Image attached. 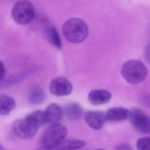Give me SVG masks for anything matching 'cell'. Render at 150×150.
I'll list each match as a JSON object with an SVG mask.
<instances>
[{"label":"cell","instance_id":"e0dca14e","mask_svg":"<svg viewBox=\"0 0 150 150\" xmlns=\"http://www.w3.org/2000/svg\"><path fill=\"white\" fill-rule=\"evenodd\" d=\"M138 150H150V137H142L137 141Z\"/></svg>","mask_w":150,"mask_h":150},{"label":"cell","instance_id":"ffe728a7","mask_svg":"<svg viewBox=\"0 0 150 150\" xmlns=\"http://www.w3.org/2000/svg\"><path fill=\"white\" fill-rule=\"evenodd\" d=\"M5 74H6V68H5V65L2 63V61L0 60V81L4 78Z\"/></svg>","mask_w":150,"mask_h":150},{"label":"cell","instance_id":"ba28073f","mask_svg":"<svg viewBox=\"0 0 150 150\" xmlns=\"http://www.w3.org/2000/svg\"><path fill=\"white\" fill-rule=\"evenodd\" d=\"M86 141L81 139H63L57 145L50 147L40 146L35 150H76L86 146Z\"/></svg>","mask_w":150,"mask_h":150},{"label":"cell","instance_id":"7a4b0ae2","mask_svg":"<svg viewBox=\"0 0 150 150\" xmlns=\"http://www.w3.org/2000/svg\"><path fill=\"white\" fill-rule=\"evenodd\" d=\"M88 27L87 23L79 18L67 20L63 26V35L64 38L71 43H81L88 36Z\"/></svg>","mask_w":150,"mask_h":150},{"label":"cell","instance_id":"5b68a950","mask_svg":"<svg viewBox=\"0 0 150 150\" xmlns=\"http://www.w3.org/2000/svg\"><path fill=\"white\" fill-rule=\"evenodd\" d=\"M68 133L67 128L62 124L57 123L50 125L42 136V146L50 147L57 145L63 139H66Z\"/></svg>","mask_w":150,"mask_h":150},{"label":"cell","instance_id":"2e32d148","mask_svg":"<svg viewBox=\"0 0 150 150\" xmlns=\"http://www.w3.org/2000/svg\"><path fill=\"white\" fill-rule=\"evenodd\" d=\"M28 101L33 104H39V103H42L44 101L43 92L39 88H35V90H33L30 93L29 97H28Z\"/></svg>","mask_w":150,"mask_h":150},{"label":"cell","instance_id":"4fadbf2b","mask_svg":"<svg viewBox=\"0 0 150 150\" xmlns=\"http://www.w3.org/2000/svg\"><path fill=\"white\" fill-rule=\"evenodd\" d=\"M16 106V103L13 97L7 95H0V115H9Z\"/></svg>","mask_w":150,"mask_h":150},{"label":"cell","instance_id":"7c38bea8","mask_svg":"<svg viewBox=\"0 0 150 150\" xmlns=\"http://www.w3.org/2000/svg\"><path fill=\"white\" fill-rule=\"evenodd\" d=\"M88 102L93 105H103L108 103L111 99V94L103 89L93 90L88 94Z\"/></svg>","mask_w":150,"mask_h":150},{"label":"cell","instance_id":"9c48e42d","mask_svg":"<svg viewBox=\"0 0 150 150\" xmlns=\"http://www.w3.org/2000/svg\"><path fill=\"white\" fill-rule=\"evenodd\" d=\"M84 118L88 125L94 130L102 129L106 122L105 113L103 111H87L84 115Z\"/></svg>","mask_w":150,"mask_h":150},{"label":"cell","instance_id":"5bb4252c","mask_svg":"<svg viewBox=\"0 0 150 150\" xmlns=\"http://www.w3.org/2000/svg\"><path fill=\"white\" fill-rule=\"evenodd\" d=\"M64 113L67 118L71 120H77L82 116L83 110L81 106L77 103H71L64 108Z\"/></svg>","mask_w":150,"mask_h":150},{"label":"cell","instance_id":"30bf717a","mask_svg":"<svg viewBox=\"0 0 150 150\" xmlns=\"http://www.w3.org/2000/svg\"><path fill=\"white\" fill-rule=\"evenodd\" d=\"M43 112H44L45 124H48V125H53V124L59 123L64 115L63 109L56 103L50 104L46 108L45 111H43Z\"/></svg>","mask_w":150,"mask_h":150},{"label":"cell","instance_id":"44dd1931","mask_svg":"<svg viewBox=\"0 0 150 150\" xmlns=\"http://www.w3.org/2000/svg\"><path fill=\"white\" fill-rule=\"evenodd\" d=\"M0 150H5V148H4V146H3V145L0 143Z\"/></svg>","mask_w":150,"mask_h":150},{"label":"cell","instance_id":"277c9868","mask_svg":"<svg viewBox=\"0 0 150 150\" xmlns=\"http://www.w3.org/2000/svg\"><path fill=\"white\" fill-rule=\"evenodd\" d=\"M35 15V7L28 0H20L12 9V18L20 25L29 24L34 20Z\"/></svg>","mask_w":150,"mask_h":150},{"label":"cell","instance_id":"8fae6325","mask_svg":"<svg viewBox=\"0 0 150 150\" xmlns=\"http://www.w3.org/2000/svg\"><path fill=\"white\" fill-rule=\"evenodd\" d=\"M131 111L127 109L121 108V107H116L111 108L107 110L105 113V118L106 121L109 122H120L126 120L130 118Z\"/></svg>","mask_w":150,"mask_h":150},{"label":"cell","instance_id":"ac0fdd59","mask_svg":"<svg viewBox=\"0 0 150 150\" xmlns=\"http://www.w3.org/2000/svg\"><path fill=\"white\" fill-rule=\"evenodd\" d=\"M144 57L146 58V60L150 64V43H148L146 45V47L145 48L144 50Z\"/></svg>","mask_w":150,"mask_h":150},{"label":"cell","instance_id":"52a82bcc","mask_svg":"<svg viewBox=\"0 0 150 150\" xmlns=\"http://www.w3.org/2000/svg\"><path fill=\"white\" fill-rule=\"evenodd\" d=\"M50 91L56 96H66L72 92V85L66 78L57 77L51 81Z\"/></svg>","mask_w":150,"mask_h":150},{"label":"cell","instance_id":"d6986e66","mask_svg":"<svg viewBox=\"0 0 150 150\" xmlns=\"http://www.w3.org/2000/svg\"><path fill=\"white\" fill-rule=\"evenodd\" d=\"M116 150H132L130 145L128 144H120L116 147Z\"/></svg>","mask_w":150,"mask_h":150},{"label":"cell","instance_id":"3957f363","mask_svg":"<svg viewBox=\"0 0 150 150\" xmlns=\"http://www.w3.org/2000/svg\"><path fill=\"white\" fill-rule=\"evenodd\" d=\"M123 78L130 84L135 85L144 81L147 76V69L139 60H129L121 69Z\"/></svg>","mask_w":150,"mask_h":150},{"label":"cell","instance_id":"8992f818","mask_svg":"<svg viewBox=\"0 0 150 150\" xmlns=\"http://www.w3.org/2000/svg\"><path fill=\"white\" fill-rule=\"evenodd\" d=\"M131 122L133 127L141 133L150 134V117L140 110L131 111Z\"/></svg>","mask_w":150,"mask_h":150},{"label":"cell","instance_id":"9a60e30c","mask_svg":"<svg viewBox=\"0 0 150 150\" xmlns=\"http://www.w3.org/2000/svg\"><path fill=\"white\" fill-rule=\"evenodd\" d=\"M47 37L50 41V42L55 46L57 49H60L62 47V42L60 39V36L58 35V32L57 31L56 28L53 26H50L47 30Z\"/></svg>","mask_w":150,"mask_h":150},{"label":"cell","instance_id":"6da1fadb","mask_svg":"<svg viewBox=\"0 0 150 150\" xmlns=\"http://www.w3.org/2000/svg\"><path fill=\"white\" fill-rule=\"evenodd\" d=\"M45 124L44 112L35 110L23 119H18L13 123V130L16 136L23 139H32L37 132L40 126Z\"/></svg>","mask_w":150,"mask_h":150},{"label":"cell","instance_id":"7402d4cb","mask_svg":"<svg viewBox=\"0 0 150 150\" xmlns=\"http://www.w3.org/2000/svg\"><path fill=\"white\" fill-rule=\"evenodd\" d=\"M96 150H104V149H96Z\"/></svg>","mask_w":150,"mask_h":150}]
</instances>
